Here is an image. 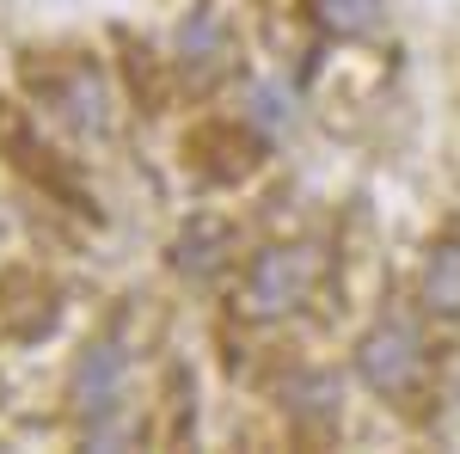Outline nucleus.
<instances>
[{
  "label": "nucleus",
  "instance_id": "nucleus-7",
  "mask_svg": "<svg viewBox=\"0 0 460 454\" xmlns=\"http://www.w3.org/2000/svg\"><path fill=\"white\" fill-rule=\"evenodd\" d=\"M288 412L295 418H338V381L332 375H307V381L288 387Z\"/></svg>",
  "mask_w": 460,
  "mask_h": 454
},
{
  "label": "nucleus",
  "instance_id": "nucleus-5",
  "mask_svg": "<svg viewBox=\"0 0 460 454\" xmlns=\"http://www.w3.org/2000/svg\"><path fill=\"white\" fill-rule=\"evenodd\" d=\"M314 19L332 37H362L381 25V0H314Z\"/></svg>",
  "mask_w": 460,
  "mask_h": 454
},
{
  "label": "nucleus",
  "instance_id": "nucleus-8",
  "mask_svg": "<svg viewBox=\"0 0 460 454\" xmlns=\"http://www.w3.org/2000/svg\"><path fill=\"white\" fill-rule=\"evenodd\" d=\"M62 111H68V123H93L99 129V117H105L99 111V80L93 74H74V86L62 93Z\"/></svg>",
  "mask_w": 460,
  "mask_h": 454
},
{
  "label": "nucleus",
  "instance_id": "nucleus-4",
  "mask_svg": "<svg viewBox=\"0 0 460 454\" xmlns=\"http://www.w3.org/2000/svg\"><path fill=\"white\" fill-rule=\"evenodd\" d=\"M221 245H227V227H221V221H197V227H184V234H178V271L209 277L215 264H221Z\"/></svg>",
  "mask_w": 460,
  "mask_h": 454
},
{
  "label": "nucleus",
  "instance_id": "nucleus-9",
  "mask_svg": "<svg viewBox=\"0 0 460 454\" xmlns=\"http://www.w3.org/2000/svg\"><path fill=\"white\" fill-rule=\"evenodd\" d=\"M252 117H258L264 129H283V123H288V93H277V86H258V93H252Z\"/></svg>",
  "mask_w": 460,
  "mask_h": 454
},
{
  "label": "nucleus",
  "instance_id": "nucleus-1",
  "mask_svg": "<svg viewBox=\"0 0 460 454\" xmlns=\"http://www.w3.org/2000/svg\"><path fill=\"white\" fill-rule=\"evenodd\" d=\"M314 282H319V252H314V245H277V252H264V258L252 264L246 301H252V314L270 319V314L301 307Z\"/></svg>",
  "mask_w": 460,
  "mask_h": 454
},
{
  "label": "nucleus",
  "instance_id": "nucleus-2",
  "mask_svg": "<svg viewBox=\"0 0 460 454\" xmlns=\"http://www.w3.org/2000/svg\"><path fill=\"white\" fill-rule=\"evenodd\" d=\"M356 369H362V381L375 387V393H411L418 369H424L418 332H411L405 319H387V325H375V332L362 338V350H356Z\"/></svg>",
  "mask_w": 460,
  "mask_h": 454
},
{
  "label": "nucleus",
  "instance_id": "nucleus-6",
  "mask_svg": "<svg viewBox=\"0 0 460 454\" xmlns=\"http://www.w3.org/2000/svg\"><path fill=\"white\" fill-rule=\"evenodd\" d=\"M424 301L436 314H460V245H442L424 271Z\"/></svg>",
  "mask_w": 460,
  "mask_h": 454
},
{
  "label": "nucleus",
  "instance_id": "nucleus-3",
  "mask_svg": "<svg viewBox=\"0 0 460 454\" xmlns=\"http://www.w3.org/2000/svg\"><path fill=\"white\" fill-rule=\"evenodd\" d=\"M117 381H123V344L117 338H99V344L86 350V362H80V381H74L80 412L86 418H105L111 405H117Z\"/></svg>",
  "mask_w": 460,
  "mask_h": 454
}]
</instances>
